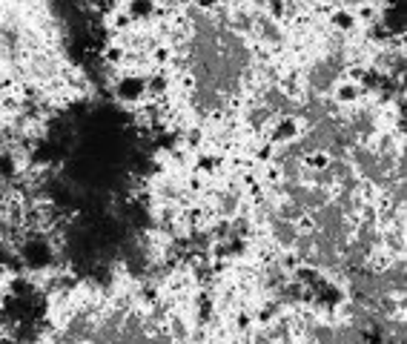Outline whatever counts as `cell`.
Here are the masks:
<instances>
[{
	"instance_id": "cell-1",
	"label": "cell",
	"mask_w": 407,
	"mask_h": 344,
	"mask_svg": "<svg viewBox=\"0 0 407 344\" xmlns=\"http://www.w3.org/2000/svg\"><path fill=\"white\" fill-rule=\"evenodd\" d=\"M335 101H338V103H353V101H358V83H356V81L338 83V89H335Z\"/></svg>"
},
{
	"instance_id": "cell-2",
	"label": "cell",
	"mask_w": 407,
	"mask_h": 344,
	"mask_svg": "<svg viewBox=\"0 0 407 344\" xmlns=\"http://www.w3.org/2000/svg\"><path fill=\"white\" fill-rule=\"evenodd\" d=\"M304 167L313 169V172H321V169L330 167V155H327V152H310V155L304 158Z\"/></svg>"
},
{
	"instance_id": "cell-3",
	"label": "cell",
	"mask_w": 407,
	"mask_h": 344,
	"mask_svg": "<svg viewBox=\"0 0 407 344\" xmlns=\"http://www.w3.org/2000/svg\"><path fill=\"white\" fill-rule=\"evenodd\" d=\"M333 23H335V29L350 32L356 26V15H353V12H338V15H333Z\"/></svg>"
},
{
	"instance_id": "cell-4",
	"label": "cell",
	"mask_w": 407,
	"mask_h": 344,
	"mask_svg": "<svg viewBox=\"0 0 407 344\" xmlns=\"http://www.w3.org/2000/svg\"><path fill=\"white\" fill-rule=\"evenodd\" d=\"M296 230L301 235H310L315 230V221H313V215H298L296 218Z\"/></svg>"
},
{
	"instance_id": "cell-5",
	"label": "cell",
	"mask_w": 407,
	"mask_h": 344,
	"mask_svg": "<svg viewBox=\"0 0 407 344\" xmlns=\"http://www.w3.org/2000/svg\"><path fill=\"white\" fill-rule=\"evenodd\" d=\"M393 264V253H378V256H373V261H370V267L373 270H387V267H390Z\"/></svg>"
},
{
	"instance_id": "cell-6",
	"label": "cell",
	"mask_w": 407,
	"mask_h": 344,
	"mask_svg": "<svg viewBox=\"0 0 407 344\" xmlns=\"http://www.w3.org/2000/svg\"><path fill=\"white\" fill-rule=\"evenodd\" d=\"M169 58H172L169 46H155V49H152V60H155L158 66H167V63H169Z\"/></svg>"
},
{
	"instance_id": "cell-7",
	"label": "cell",
	"mask_w": 407,
	"mask_h": 344,
	"mask_svg": "<svg viewBox=\"0 0 407 344\" xmlns=\"http://www.w3.org/2000/svg\"><path fill=\"white\" fill-rule=\"evenodd\" d=\"M264 178H267L269 184H273V181H281V167H278V164H269L267 172H264Z\"/></svg>"
},
{
	"instance_id": "cell-8",
	"label": "cell",
	"mask_w": 407,
	"mask_h": 344,
	"mask_svg": "<svg viewBox=\"0 0 407 344\" xmlns=\"http://www.w3.org/2000/svg\"><path fill=\"white\" fill-rule=\"evenodd\" d=\"M269 12H273L276 17H281L284 15V3H281V0H273V3H269Z\"/></svg>"
},
{
	"instance_id": "cell-9",
	"label": "cell",
	"mask_w": 407,
	"mask_h": 344,
	"mask_svg": "<svg viewBox=\"0 0 407 344\" xmlns=\"http://www.w3.org/2000/svg\"><path fill=\"white\" fill-rule=\"evenodd\" d=\"M198 6L201 9H215L218 6V0H198Z\"/></svg>"
}]
</instances>
